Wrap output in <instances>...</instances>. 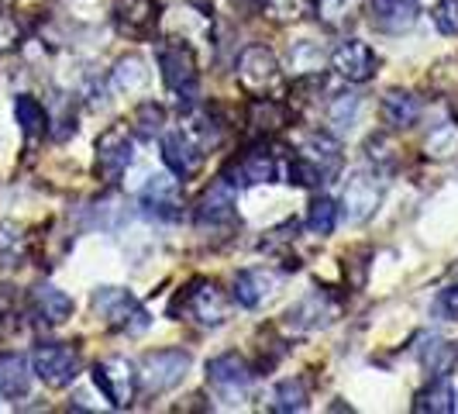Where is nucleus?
<instances>
[{"mask_svg":"<svg viewBox=\"0 0 458 414\" xmlns=\"http://www.w3.org/2000/svg\"><path fill=\"white\" fill-rule=\"evenodd\" d=\"M234 4H238V7H249V4H252V0H234Z\"/></svg>","mask_w":458,"mask_h":414,"instance_id":"obj_43","label":"nucleus"},{"mask_svg":"<svg viewBox=\"0 0 458 414\" xmlns=\"http://www.w3.org/2000/svg\"><path fill=\"white\" fill-rule=\"evenodd\" d=\"M234 76L249 97H273L283 83V66L269 46H245L234 63Z\"/></svg>","mask_w":458,"mask_h":414,"instance_id":"obj_5","label":"nucleus"},{"mask_svg":"<svg viewBox=\"0 0 458 414\" xmlns=\"http://www.w3.org/2000/svg\"><path fill=\"white\" fill-rule=\"evenodd\" d=\"M259 4L273 22H290L300 14V0H259Z\"/></svg>","mask_w":458,"mask_h":414,"instance_id":"obj_42","label":"nucleus"},{"mask_svg":"<svg viewBox=\"0 0 458 414\" xmlns=\"http://www.w3.org/2000/svg\"><path fill=\"white\" fill-rule=\"evenodd\" d=\"M93 311L104 318L107 328H114L121 335H141L148 328V311L124 287H97L93 290Z\"/></svg>","mask_w":458,"mask_h":414,"instance_id":"obj_4","label":"nucleus"},{"mask_svg":"<svg viewBox=\"0 0 458 414\" xmlns=\"http://www.w3.org/2000/svg\"><path fill=\"white\" fill-rule=\"evenodd\" d=\"M372 28L383 35H403L417 24V4L413 0H369Z\"/></svg>","mask_w":458,"mask_h":414,"instance_id":"obj_21","label":"nucleus"},{"mask_svg":"<svg viewBox=\"0 0 458 414\" xmlns=\"http://www.w3.org/2000/svg\"><path fill=\"white\" fill-rule=\"evenodd\" d=\"M93 384L97 391L107 397L111 408H131L135 404V393H138V369L131 359L124 356H107L93 367Z\"/></svg>","mask_w":458,"mask_h":414,"instance_id":"obj_10","label":"nucleus"},{"mask_svg":"<svg viewBox=\"0 0 458 414\" xmlns=\"http://www.w3.org/2000/svg\"><path fill=\"white\" fill-rule=\"evenodd\" d=\"M369 149V160L376 162V169H390L396 166V149H393V142L386 135H372L366 142Z\"/></svg>","mask_w":458,"mask_h":414,"instance_id":"obj_38","label":"nucleus"},{"mask_svg":"<svg viewBox=\"0 0 458 414\" xmlns=\"http://www.w3.org/2000/svg\"><path fill=\"white\" fill-rule=\"evenodd\" d=\"M0 393L7 401H24L31 393V359L21 352H0Z\"/></svg>","mask_w":458,"mask_h":414,"instance_id":"obj_23","label":"nucleus"},{"mask_svg":"<svg viewBox=\"0 0 458 414\" xmlns=\"http://www.w3.org/2000/svg\"><path fill=\"white\" fill-rule=\"evenodd\" d=\"M276 177H279V156H276V149L266 138H259L252 149H245V152L228 166V173H225V180H228L234 190H242V186H259V184H276Z\"/></svg>","mask_w":458,"mask_h":414,"instance_id":"obj_12","label":"nucleus"},{"mask_svg":"<svg viewBox=\"0 0 458 414\" xmlns=\"http://www.w3.org/2000/svg\"><path fill=\"white\" fill-rule=\"evenodd\" d=\"M28 307H31V318H35L38 324H46V328H59V324H66L69 318H72V311H76L72 298H69L66 290L52 287V283H38V287H31Z\"/></svg>","mask_w":458,"mask_h":414,"instance_id":"obj_19","label":"nucleus"},{"mask_svg":"<svg viewBox=\"0 0 458 414\" xmlns=\"http://www.w3.org/2000/svg\"><path fill=\"white\" fill-rule=\"evenodd\" d=\"M190 367H193V356L186 349H156L141 356L138 384L145 387V393H169L183 384Z\"/></svg>","mask_w":458,"mask_h":414,"instance_id":"obj_6","label":"nucleus"},{"mask_svg":"<svg viewBox=\"0 0 458 414\" xmlns=\"http://www.w3.org/2000/svg\"><path fill=\"white\" fill-rule=\"evenodd\" d=\"M141 214L145 218H156V221H180L183 218V180L176 173H156L141 197Z\"/></svg>","mask_w":458,"mask_h":414,"instance_id":"obj_14","label":"nucleus"},{"mask_svg":"<svg viewBox=\"0 0 458 414\" xmlns=\"http://www.w3.org/2000/svg\"><path fill=\"white\" fill-rule=\"evenodd\" d=\"M379 111H383V121L393 132H407L420 121V100L411 91H386Z\"/></svg>","mask_w":458,"mask_h":414,"instance_id":"obj_24","label":"nucleus"},{"mask_svg":"<svg viewBox=\"0 0 458 414\" xmlns=\"http://www.w3.org/2000/svg\"><path fill=\"white\" fill-rule=\"evenodd\" d=\"M169 315L176 322H190L197 324V328H221L231 318V300L214 280L197 276V280H190L183 290L176 294Z\"/></svg>","mask_w":458,"mask_h":414,"instance_id":"obj_2","label":"nucleus"},{"mask_svg":"<svg viewBox=\"0 0 458 414\" xmlns=\"http://www.w3.org/2000/svg\"><path fill=\"white\" fill-rule=\"evenodd\" d=\"M80 369H83V359L66 342H42L35 345V352H31V373L46 384L48 391L69 387L80 376Z\"/></svg>","mask_w":458,"mask_h":414,"instance_id":"obj_8","label":"nucleus"},{"mask_svg":"<svg viewBox=\"0 0 458 414\" xmlns=\"http://www.w3.org/2000/svg\"><path fill=\"white\" fill-rule=\"evenodd\" d=\"M111 14L124 39H148L162 22V7L156 0H114Z\"/></svg>","mask_w":458,"mask_h":414,"instance_id":"obj_18","label":"nucleus"},{"mask_svg":"<svg viewBox=\"0 0 458 414\" xmlns=\"http://www.w3.org/2000/svg\"><path fill=\"white\" fill-rule=\"evenodd\" d=\"M135 160V132L131 125H111L104 135L97 138V160H93V169H97V180L107 186H114L124 169Z\"/></svg>","mask_w":458,"mask_h":414,"instance_id":"obj_7","label":"nucleus"},{"mask_svg":"<svg viewBox=\"0 0 458 414\" xmlns=\"http://www.w3.org/2000/svg\"><path fill=\"white\" fill-rule=\"evenodd\" d=\"M307 401H310V393H307V384H303V380H283L273 391V404H269V408H273L276 414H293V411H303Z\"/></svg>","mask_w":458,"mask_h":414,"instance_id":"obj_32","label":"nucleus"},{"mask_svg":"<svg viewBox=\"0 0 458 414\" xmlns=\"http://www.w3.org/2000/svg\"><path fill=\"white\" fill-rule=\"evenodd\" d=\"M18 42H21V24L14 22L7 11H0V56L14 52Z\"/></svg>","mask_w":458,"mask_h":414,"instance_id":"obj_40","label":"nucleus"},{"mask_svg":"<svg viewBox=\"0 0 458 414\" xmlns=\"http://www.w3.org/2000/svg\"><path fill=\"white\" fill-rule=\"evenodd\" d=\"M338 318V300L324 290H314L307 298H300L293 307H286L283 324L293 332V335H310V332H321L327 324Z\"/></svg>","mask_w":458,"mask_h":414,"instance_id":"obj_16","label":"nucleus"},{"mask_svg":"<svg viewBox=\"0 0 458 414\" xmlns=\"http://www.w3.org/2000/svg\"><path fill=\"white\" fill-rule=\"evenodd\" d=\"M207 387L214 391L217 401L238 404L245 393L252 391V367H249L238 352L214 356V359L207 363Z\"/></svg>","mask_w":458,"mask_h":414,"instance_id":"obj_11","label":"nucleus"},{"mask_svg":"<svg viewBox=\"0 0 458 414\" xmlns=\"http://www.w3.org/2000/svg\"><path fill=\"white\" fill-rule=\"evenodd\" d=\"M131 132H138L141 138H156L165 132V111H162L159 104H141L135 111V121H131Z\"/></svg>","mask_w":458,"mask_h":414,"instance_id":"obj_35","label":"nucleus"},{"mask_svg":"<svg viewBox=\"0 0 458 414\" xmlns=\"http://www.w3.org/2000/svg\"><path fill=\"white\" fill-rule=\"evenodd\" d=\"M18 324H21V304H18V294H14V287L0 283V339H7Z\"/></svg>","mask_w":458,"mask_h":414,"instance_id":"obj_36","label":"nucleus"},{"mask_svg":"<svg viewBox=\"0 0 458 414\" xmlns=\"http://www.w3.org/2000/svg\"><path fill=\"white\" fill-rule=\"evenodd\" d=\"M455 411V391L448 387L445 376H437L435 384H428L424 391L413 397V414H452Z\"/></svg>","mask_w":458,"mask_h":414,"instance_id":"obj_28","label":"nucleus"},{"mask_svg":"<svg viewBox=\"0 0 458 414\" xmlns=\"http://www.w3.org/2000/svg\"><path fill=\"white\" fill-rule=\"evenodd\" d=\"M234 221H238V194L225 177H217L197 201V229L228 231L234 229Z\"/></svg>","mask_w":458,"mask_h":414,"instance_id":"obj_15","label":"nucleus"},{"mask_svg":"<svg viewBox=\"0 0 458 414\" xmlns=\"http://www.w3.org/2000/svg\"><path fill=\"white\" fill-rule=\"evenodd\" d=\"M342 169V145L327 132H314L300 142V152L286 166L290 184L297 186H321Z\"/></svg>","mask_w":458,"mask_h":414,"instance_id":"obj_3","label":"nucleus"},{"mask_svg":"<svg viewBox=\"0 0 458 414\" xmlns=\"http://www.w3.org/2000/svg\"><path fill=\"white\" fill-rule=\"evenodd\" d=\"M331 69L348 83H369L379 73V56L359 39H344L331 52Z\"/></svg>","mask_w":458,"mask_h":414,"instance_id":"obj_17","label":"nucleus"},{"mask_svg":"<svg viewBox=\"0 0 458 414\" xmlns=\"http://www.w3.org/2000/svg\"><path fill=\"white\" fill-rule=\"evenodd\" d=\"M362 14V0H314V18L331 31H348Z\"/></svg>","mask_w":458,"mask_h":414,"instance_id":"obj_26","label":"nucleus"},{"mask_svg":"<svg viewBox=\"0 0 458 414\" xmlns=\"http://www.w3.org/2000/svg\"><path fill=\"white\" fill-rule=\"evenodd\" d=\"M279 283H283V276L276 273V270H269V266L242 270V273L234 276V300L242 307H262L279 290Z\"/></svg>","mask_w":458,"mask_h":414,"instance_id":"obj_20","label":"nucleus"},{"mask_svg":"<svg viewBox=\"0 0 458 414\" xmlns=\"http://www.w3.org/2000/svg\"><path fill=\"white\" fill-rule=\"evenodd\" d=\"M214 142H217V128H214L210 115L207 111H190L176 132L162 135V162L180 180H190V177L200 173Z\"/></svg>","mask_w":458,"mask_h":414,"instance_id":"obj_1","label":"nucleus"},{"mask_svg":"<svg viewBox=\"0 0 458 414\" xmlns=\"http://www.w3.org/2000/svg\"><path fill=\"white\" fill-rule=\"evenodd\" d=\"M359 108H362V97H359V93H342V97H335L331 108H327V121L335 125V132H348V128L355 125V117H359Z\"/></svg>","mask_w":458,"mask_h":414,"instance_id":"obj_34","label":"nucleus"},{"mask_svg":"<svg viewBox=\"0 0 458 414\" xmlns=\"http://www.w3.org/2000/svg\"><path fill=\"white\" fill-rule=\"evenodd\" d=\"M413 4H417V0H413Z\"/></svg>","mask_w":458,"mask_h":414,"instance_id":"obj_45","label":"nucleus"},{"mask_svg":"<svg viewBox=\"0 0 458 414\" xmlns=\"http://www.w3.org/2000/svg\"><path fill=\"white\" fill-rule=\"evenodd\" d=\"M428 160H452L458 156V121H441L435 132L424 142Z\"/></svg>","mask_w":458,"mask_h":414,"instance_id":"obj_31","label":"nucleus"},{"mask_svg":"<svg viewBox=\"0 0 458 414\" xmlns=\"http://www.w3.org/2000/svg\"><path fill=\"white\" fill-rule=\"evenodd\" d=\"M159 73L162 83L173 93L183 97H193L197 93V80H200V63H197V52L190 42H180V39H165L159 46Z\"/></svg>","mask_w":458,"mask_h":414,"instance_id":"obj_9","label":"nucleus"},{"mask_svg":"<svg viewBox=\"0 0 458 414\" xmlns=\"http://www.w3.org/2000/svg\"><path fill=\"white\" fill-rule=\"evenodd\" d=\"M417 359H420V367L428 369V373H435V376H448L452 367H455L458 352L455 345H448L445 339H424V342L417 345Z\"/></svg>","mask_w":458,"mask_h":414,"instance_id":"obj_29","label":"nucleus"},{"mask_svg":"<svg viewBox=\"0 0 458 414\" xmlns=\"http://www.w3.org/2000/svg\"><path fill=\"white\" fill-rule=\"evenodd\" d=\"M431 22L441 35H458V0H437Z\"/></svg>","mask_w":458,"mask_h":414,"instance_id":"obj_37","label":"nucleus"},{"mask_svg":"<svg viewBox=\"0 0 458 414\" xmlns=\"http://www.w3.org/2000/svg\"><path fill=\"white\" fill-rule=\"evenodd\" d=\"M383 190H386V184H383L379 169H355L344 184L342 214L348 221H369L383 204Z\"/></svg>","mask_w":458,"mask_h":414,"instance_id":"obj_13","label":"nucleus"},{"mask_svg":"<svg viewBox=\"0 0 458 414\" xmlns=\"http://www.w3.org/2000/svg\"><path fill=\"white\" fill-rule=\"evenodd\" d=\"M455 411H458V393H455Z\"/></svg>","mask_w":458,"mask_h":414,"instance_id":"obj_44","label":"nucleus"},{"mask_svg":"<svg viewBox=\"0 0 458 414\" xmlns=\"http://www.w3.org/2000/svg\"><path fill=\"white\" fill-rule=\"evenodd\" d=\"M435 315L441 322H458V283L445 287L435 298Z\"/></svg>","mask_w":458,"mask_h":414,"instance_id":"obj_41","label":"nucleus"},{"mask_svg":"<svg viewBox=\"0 0 458 414\" xmlns=\"http://www.w3.org/2000/svg\"><path fill=\"white\" fill-rule=\"evenodd\" d=\"M290 59H293V69H300V73H314V69H321V48L314 46V42H297V48L290 52Z\"/></svg>","mask_w":458,"mask_h":414,"instance_id":"obj_39","label":"nucleus"},{"mask_svg":"<svg viewBox=\"0 0 458 414\" xmlns=\"http://www.w3.org/2000/svg\"><path fill=\"white\" fill-rule=\"evenodd\" d=\"M14 117H18V125H21L28 142H38L48 132V111L42 108V100L31 97V93H18L14 97Z\"/></svg>","mask_w":458,"mask_h":414,"instance_id":"obj_27","label":"nucleus"},{"mask_svg":"<svg viewBox=\"0 0 458 414\" xmlns=\"http://www.w3.org/2000/svg\"><path fill=\"white\" fill-rule=\"evenodd\" d=\"M307 229H310V235H318V238H327L331 231L338 229V204L331 197H318L310 204V214H307Z\"/></svg>","mask_w":458,"mask_h":414,"instance_id":"obj_33","label":"nucleus"},{"mask_svg":"<svg viewBox=\"0 0 458 414\" xmlns=\"http://www.w3.org/2000/svg\"><path fill=\"white\" fill-rule=\"evenodd\" d=\"M290 104L279 97H252L249 100V128L255 138H273L290 125Z\"/></svg>","mask_w":458,"mask_h":414,"instance_id":"obj_22","label":"nucleus"},{"mask_svg":"<svg viewBox=\"0 0 458 414\" xmlns=\"http://www.w3.org/2000/svg\"><path fill=\"white\" fill-rule=\"evenodd\" d=\"M148 80H152V69L148 63L141 59V56H121L111 69V87L117 93H138L148 87Z\"/></svg>","mask_w":458,"mask_h":414,"instance_id":"obj_25","label":"nucleus"},{"mask_svg":"<svg viewBox=\"0 0 458 414\" xmlns=\"http://www.w3.org/2000/svg\"><path fill=\"white\" fill-rule=\"evenodd\" d=\"M24 255H28V238H24L21 225L0 221V266L4 270H14V266L24 263Z\"/></svg>","mask_w":458,"mask_h":414,"instance_id":"obj_30","label":"nucleus"}]
</instances>
